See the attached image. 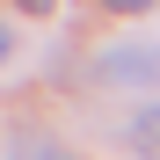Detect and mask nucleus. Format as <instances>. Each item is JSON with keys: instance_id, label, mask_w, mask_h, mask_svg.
<instances>
[{"instance_id": "f257e3e1", "label": "nucleus", "mask_w": 160, "mask_h": 160, "mask_svg": "<svg viewBox=\"0 0 160 160\" xmlns=\"http://www.w3.org/2000/svg\"><path fill=\"white\" fill-rule=\"evenodd\" d=\"M95 80H109V88H160V44H109L95 58Z\"/></svg>"}, {"instance_id": "f03ea898", "label": "nucleus", "mask_w": 160, "mask_h": 160, "mask_svg": "<svg viewBox=\"0 0 160 160\" xmlns=\"http://www.w3.org/2000/svg\"><path fill=\"white\" fill-rule=\"evenodd\" d=\"M131 146H138V160H160V109L131 117Z\"/></svg>"}, {"instance_id": "7ed1b4c3", "label": "nucleus", "mask_w": 160, "mask_h": 160, "mask_svg": "<svg viewBox=\"0 0 160 160\" xmlns=\"http://www.w3.org/2000/svg\"><path fill=\"white\" fill-rule=\"evenodd\" d=\"M22 160H73L66 146H51V138H29V146H22Z\"/></svg>"}, {"instance_id": "20e7f679", "label": "nucleus", "mask_w": 160, "mask_h": 160, "mask_svg": "<svg viewBox=\"0 0 160 160\" xmlns=\"http://www.w3.org/2000/svg\"><path fill=\"white\" fill-rule=\"evenodd\" d=\"M109 8H117V15H146L153 0H109Z\"/></svg>"}, {"instance_id": "39448f33", "label": "nucleus", "mask_w": 160, "mask_h": 160, "mask_svg": "<svg viewBox=\"0 0 160 160\" xmlns=\"http://www.w3.org/2000/svg\"><path fill=\"white\" fill-rule=\"evenodd\" d=\"M8 51H15V29H8V22H0V58H8Z\"/></svg>"}, {"instance_id": "423d86ee", "label": "nucleus", "mask_w": 160, "mask_h": 160, "mask_svg": "<svg viewBox=\"0 0 160 160\" xmlns=\"http://www.w3.org/2000/svg\"><path fill=\"white\" fill-rule=\"evenodd\" d=\"M22 8H29V15H51V8H58V0H22Z\"/></svg>"}]
</instances>
